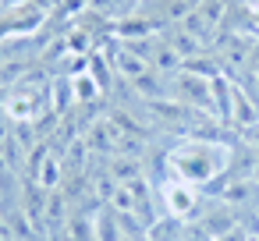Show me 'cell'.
<instances>
[{"mask_svg": "<svg viewBox=\"0 0 259 241\" xmlns=\"http://www.w3.org/2000/svg\"><path fill=\"white\" fill-rule=\"evenodd\" d=\"M170 163L181 167V181H209L224 163H227V149L224 146H181L170 153Z\"/></svg>", "mask_w": 259, "mask_h": 241, "instance_id": "1", "label": "cell"}, {"mask_svg": "<svg viewBox=\"0 0 259 241\" xmlns=\"http://www.w3.org/2000/svg\"><path fill=\"white\" fill-rule=\"evenodd\" d=\"M163 199H167V206H170L174 216H185V213H192V206H195V191H192L185 181L163 184Z\"/></svg>", "mask_w": 259, "mask_h": 241, "instance_id": "2", "label": "cell"}, {"mask_svg": "<svg viewBox=\"0 0 259 241\" xmlns=\"http://www.w3.org/2000/svg\"><path fill=\"white\" fill-rule=\"evenodd\" d=\"M252 18H255V25H259V4H255V8H252Z\"/></svg>", "mask_w": 259, "mask_h": 241, "instance_id": "3", "label": "cell"}]
</instances>
